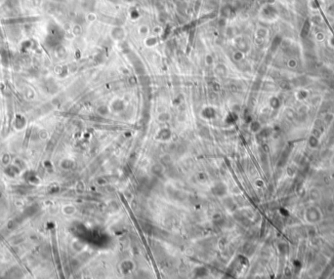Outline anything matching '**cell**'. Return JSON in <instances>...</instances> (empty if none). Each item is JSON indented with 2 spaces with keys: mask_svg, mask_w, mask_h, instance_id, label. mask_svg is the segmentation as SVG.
Masks as SVG:
<instances>
[{
  "mask_svg": "<svg viewBox=\"0 0 334 279\" xmlns=\"http://www.w3.org/2000/svg\"><path fill=\"white\" fill-rule=\"evenodd\" d=\"M151 172L154 174V175H162L163 172H164V167H163L161 164L159 163H157L154 164V165L151 167Z\"/></svg>",
  "mask_w": 334,
  "mask_h": 279,
  "instance_id": "6da1fadb",
  "label": "cell"
},
{
  "mask_svg": "<svg viewBox=\"0 0 334 279\" xmlns=\"http://www.w3.org/2000/svg\"><path fill=\"white\" fill-rule=\"evenodd\" d=\"M157 140H161V141H166L169 139L168 136H165V135H170L171 136V133H170L168 130H162L160 131L158 134H157Z\"/></svg>",
  "mask_w": 334,
  "mask_h": 279,
  "instance_id": "7a4b0ae2",
  "label": "cell"
}]
</instances>
